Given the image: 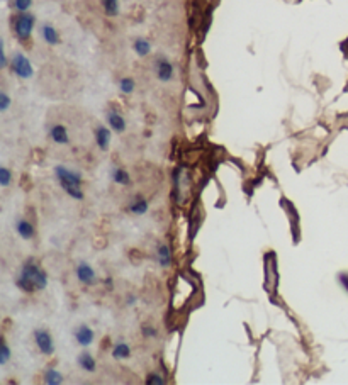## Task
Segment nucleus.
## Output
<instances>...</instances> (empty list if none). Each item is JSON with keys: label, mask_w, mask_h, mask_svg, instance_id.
I'll list each match as a JSON object with an SVG mask.
<instances>
[{"label": "nucleus", "mask_w": 348, "mask_h": 385, "mask_svg": "<svg viewBox=\"0 0 348 385\" xmlns=\"http://www.w3.org/2000/svg\"><path fill=\"white\" fill-rule=\"evenodd\" d=\"M39 36H41L42 41L49 46H56L62 42V38H60V33L56 31L55 26H51L49 23H42L39 26Z\"/></svg>", "instance_id": "9d476101"}, {"label": "nucleus", "mask_w": 348, "mask_h": 385, "mask_svg": "<svg viewBox=\"0 0 348 385\" xmlns=\"http://www.w3.org/2000/svg\"><path fill=\"white\" fill-rule=\"evenodd\" d=\"M9 66H10V71H12L17 78H21V80H29V78L34 77L33 63H31V60L27 58L24 53L21 51L14 53L12 58H10Z\"/></svg>", "instance_id": "7ed1b4c3"}, {"label": "nucleus", "mask_w": 348, "mask_h": 385, "mask_svg": "<svg viewBox=\"0 0 348 385\" xmlns=\"http://www.w3.org/2000/svg\"><path fill=\"white\" fill-rule=\"evenodd\" d=\"M141 334H143L145 338H156L158 336V330H156L155 326H151V324H145V326L141 327Z\"/></svg>", "instance_id": "cd10ccee"}, {"label": "nucleus", "mask_w": 348, "mask_h": 385, "mask_svg": "<svg viewBox=\"0 0 348 385\" xmlns=\"http://www.w3.org/2000/svg\"><path fill=\"white\" fill-rule=\"evenodd\" d=\"M147 384L148 385H165L166 384V379L163 375H160V373H148L147 377Z\"/></svg>", "instance_id": "393cba45"}, {"label": "nucleus", "mask_w": 348, "mask_h": 385, "mask_svg": "<svg viewBox=\"0 0 348 385\" xmlns=\"http://www.w3.org/2000/svg\"><path fill=\"white\" fill-rule=\"evenodd\" d=\"M133 49L140 58H145L151 53V42L147 38H136L133 42Z\"/></svg>", "instance_id": "f3484780"}, {"label": "nucleus", "mask_w": 348, "mask_h": 385, "mask_svg": "<svg viewBox=\"0 0 348 385\" xmlns=\"http://www.w3.org/2000/svg\"><path fill=\"white\" fill-rule=\"evenodd\" d=\"M9 360H10V348H9V345L3 341L2 348H0V365H7Z\"/></svg>", "instance_id": "a878e982"}, {"label": "nucleus", "mask_w": 348, "mask_h": 385, "mask_svg": "<svg viewBox=\"0 0 348 385\" xmlns=\"http://www.w3.org/2000/svg\"><path fill=\"white\" fill-rule=\"evenodd\" d=\"M340 284H342L343 287H345V290L348 292V275H347V273H342V275H340Z\"/></svg>", "instance_id": "7c9ffc66"}, {"label": "nucleus", "mask_w": 348, "mask_h": 385, "mask_svg": "<svg viewBox=\"0 0 348 385\" xmlns=\"http://www.w3.org/2000/svg\"><path fill=\"white\" fill-rule=\"evenodd\" d=\"M10 27H12V33L17 41H29L34 27H36V16L31 12H16L10 19Z\"/></svg>", "instance_id": "f03ea898"}, {"label": "nucleus", "mask_w": 348, "mask_h": 385, "mask_svg": "<svg viewBox=\"0 0 348 385\" xmlns=\"http://www.w3.org/2000/svg\"><path fill=\"white\" fill-rule=\"evenodd\" d=\"M134 88H136V82L131 77H124L119 80V90L123 92L124 95H131L134 92Z\"/></svg>", "instance_id": "4be33fe9"}, {"label": "nucleus", "mask_w": 348, "mask_h": 385, "mask_svg": "<svg viewBox=\"0 0 348 385\" xmlns=\"http://www.w3.org/2000/svg\"><path fill=\"white\" fill-rule=\"evenodd\" d=\"M148 208H150V204H148L147 199H145L143 195H136V197L131 199V202L127 204V212L134 214V216H145V214L148 212Z\"/></svg>", "instance_id": "4468645a"}, {"label": "nucleus", "mask_w": 348, "mask_h": 385, "mask_svg": "<svg viewBox=\"0 0 348 385\" xmlns=\"http://www.w3.org/2000/svg\"><path fill=\"white\" fill-rule=\"evenodd\" d=\"M111 180L114 182L116 185H121V187H127V185H131V175L124 169H112Z\"/></svg>", "instance_id": "6ab92c4d"}, {"label": "nucleus", "mask_w": 348, "mask_h": 385, "mask_svg": "<svg viewBox=\"0 0 348 385\" xmlns=\"http://www.w3.org/2000/svg\"><path fill=\"white\" fill-rule=\"evenodd\" d=\"M112 358L114 360H127L131 356V347L126 343V341H117L114 345V348H112L111 351Z\"/></svg>", "instance_id": "a211bd4d"}, {"label": "nucleus", "mask_w": 348, "mask_h": 385, "mask_svg": "<svg viewBox=\"0 0 348 385\" xmlns=\"http://www.w3.org/2000/svg\"><path fill=\"white\" fill-rule=\"evenodd\" d=\"M55 177L63 190L69 187H80V185L84 184V177H82V173L75 172V170H70L69 166L65 165L55 166Z\"/></svg>", "instance_id": "20e7f679"}, {"label": "nucleus", "mask_w": 348, "mask_h": 385, "mask_svg": "<svg viewBox=\"0 0 348 385\" xmlns=\"http://www.w3.org/2000/svg\"><path fill=\"white\" fill-rule=\"evenodd\" d=\"M77 363H78V367H80L84 372H87V373H94L95 370H97V363H95V358L92 356V353L90 351H82L80 355L77 356Z\"/></svg>", "instance_id": "2eb2a0df"}, {"label": "nucleus", "mask_w": 348, "mask_h": 385, "mask_svg": "<svg viewBox=\"0 0 348 385\" xmlns=\"http://www.w3.org/2000/svg\"><path fill=\"white\" fill-rule=\"evenodd\" d=\"M9 65L10 62L5 55V42L2 41V45H0V66H2V69H7Z\"/></svg>", "instance_id": "c85d7f7f"}, {"label": "nucleus", "mask_w": 348, "mask_h": 385, "mask_svg": "<svg viewBox=\"0 0 348 385\" xmlns=\"http://www.w3.org/2000/svg\"><path fill=\"white\" fill-rule=\"evenodd\" d=\"M105 119H108L109 127H111L114 133L123 134L124 131H126V119H124L116 109H109L108 112H105Z\"/></svg>", "instance_id": "9b49d317"}, {"label": "nucleus", "mask_w": 348, "mask_h": 385, "mask_svg": "<svg viewBox=\"0 0 348 385\" xmlns=\"http://www.w3.org/2000/svg\"><path fill=\"white\" fill-rule=\"evenodd\" d=\"M75 275H77V280L84 285H95L99 282L97 273H95V270L92 269L87 262L78 263L75 269Z\"/></svg>", "instance_id": "0eeeda50"}, {"label": "nucleus", "mask_w": 348, "mask_h": 385, "mask_svg": "<svg viewBox=\"0 0 348 385\" xmlns=\"http://www.w3.org/2000/svg\"><path fill=\"white\" fill-rule=\"evenodd\" d=\"M49 138L51 141H55L56 145H70V136H69V131L63 124H53L49 127Z\"/></svg>", "instance_id": "ddd939ff"}, {"label": "nucleus", "mask_w": 348, "mask_h": 385, "mask_svg": "<svg viewBox=\"0 0 348 385\" xmlns=\"http://www.w3.org/2000/svg\"><path fill=\"white\" fill-rule=\"evenodd\" d=\"M33 336H34V343H36L38 350L41 351L42 355L49 356L55 353V343H53V338L48 331L42 330V327H38V330H34Z\"/></svg>", "instance_id": "423d86ee"}, {"label": "nucleus", "mask_w": 348, "mask_h": 385, "mask_svg": "<svg viewBox=\"0 0 348 385\" xmlns=\"http://www.w3.org/2000/svg\"><path fill=\"white\" fill-rule=\"evenodd\" d=\"M111 131H112L111 127H105V126H102V124H99V126L94 129L95 142H97V146L101 151H108L109 146H111V140H112Z\"/></svg>", "instance_id": "1a4fd4ad"}, {"label": "nucleus", "mask_w": 348, "mask_h": 385, "mask_svg": "<svg viewBox=\"0 0 348 385\" xmlns=\"http://www.w3.org/2000/svg\"><path fill=\"white\" fill-rule=\"evenodd\" d=\"M33 7V0H12V9L16 12H29Z\"/></svg>", "instance_id": "5701e85b"}, {"label": "nucleus", "mask_w": 348, "mask_h": 385, "mask_svg": "<svg viewBox=\"0 0 348 385\" xmlns=\"http://www.w3.org/2000/svg\"><path fill=\"white\" fill-rule=\"evenodd\" d=\"M102 9H104V14L108 17H117L119 16L121 10V3L119 0H101Z\"/></svg>", "instance_id": "412c9836"}, {"label": "nucleus", "mask_w": 348, "mask_h": 385, "mask_svg": "<svg viewBox=\"0 0 348 385\" xmlns=\"http://www.w3.org/2000/svg\"><path fill=\"white\" fill-rule=\"evenodd\" d=\"M10 104H12V101H10L9 94L7 92H0V112H7Z\"/></svg>", "instance_id": "bb28decb"}, {"label": "nucleus", "mask_w": 348, "mask_h": 385, "mask_svg": "<svg viewBox=\"0 0 348 385\" xmlns=\"http://www.w3.org/2000/svg\"><path fill=\"white\" fill-rule=\"evenodd\" d=\"M16 285L24 294H33L36 290H45L48 287V275L41 266L34 263L33 258L27 260L21 269L19 277L16 279Z\"/></svg>", "instance_id": "f257e3e1"}, {"label": "nucleus", "mask_w": 348, "mask_h": 385, "mask_svg": "<svg viewBox=\"0 0 348 385\" xmlns=\"http://www.w3.org/2000/svg\"><path fill=\"white\" fill-rule=\"evenodd\" d=\"M16 231L24 241H29L34 238V226L29 221L24 219V217H19V219L16 221Z\"/></svg>", "instance_id": "dca6fc26"}, {"label": "nucleus", "mask_w": 348, "mask_h": 385, "mask_svg": "<svg viewBox=\"0 0 348 385\" xmlns=\"http://www.w3.org/2000/svg\"><path fill=\"white\" fill-rule=\"evenodd\" d=\"M73 336H75V341L78 347L82 348H88L95 340V333L88 324H80V326L75 327L73 331Z\"/></svg>", "instance_id": "6e6552de"}, {"label": "nucleus", "mask_w": 348, "mask_h": 385, "mask_svg": "<svg viewBox=\"0 0 348 385\" xmlns=\"http://www.w3.org/2000/svg\"><path fill=\"white\" fill-rule=\"evenodd\" d=\"M42 380H45V384L48 385H62L65 382L63 375L56 369H46L45 375H42Z\"/></svg>", "instance_id": "aec40b11"}, {"label": "nucleus", "mask_w": 348, "mask_h": 385, "mask_svg": "<svg viewBox=\"0 0 348 385\" xmlns=\"http://www.w3.org/2000/svg\"><path fill=\"white\" fill-rule=\"evenodd\" d=\"M10 180H12V173H10V170L7 169V166H0V185L2 187H9Z\"/></svg>", "instance_id": "b1692460"}, {"label": "nucleus", "mask_w": 348, "mask_h": 385, "mask_svg": "<svg viewBox=\"0 0 348 385\" xmlns=\"http://www.w3.org/2000/svg\"><path fill=\"white\" fill-rule=\"evenodd\" d=\"M155 73H156V78H158L160 82H163V84H166V82H170L173 78V75H175V69H173V63L170 62L166 56L163 55H158L155 60Z\"/></svg>", "instance_id": "39448f33"}, {"label": "nucleus", "mask_w": 348, "mask_h": 385, "mask_svg": "<svg viewBox=\"0 0 348 385\" xmlns=\"http://www.w3.org/2000/svg\"><path fill=\"white\" fill-rule=\"evenodd\" d=\"M156 262L162 269H170L172 266V249L166 243H160L156 246Z\"/></svg>", "instance_id": "f8f14e48"}, {"label": "nucleus", "mask_w": 348, "mask_h": 385, "mask_svg": "<svg viewBox=\"0 0 348 385\" xmlns=\"http://www.w3.org/2000/svg\"><path fill=\"white\" fill-rule=\"evenodd\" d=\"M136 302H138V297L134 294H129L126 297V306H129V308H133V306H136Z\"/></svg>", "instance_id": "c756f323"}]
</instances>
